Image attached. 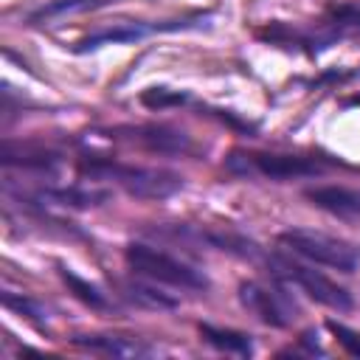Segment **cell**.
<instances>
[{"instance_id":"obj_11","label":"cell","mask_w":360,"mask_h":360,"mask_svg":"<svg viewBox=\"0 0 360 360\" xmlns=\"http://www.w3.org/2000/svg\"><path fill=\"white\" fill-rule=\"evenodd\" d=\"M73 343L87 349V352H93V354H104V357H149L155 352L141 338L112 335V332H104V335H76Z\"/></svg>"},{"instance_id":"obj_5","label":"cell","mask_w":360,"mask_h":360,"mask_svg":"<svg viewBox=\"0 0 360 360\" xmlns=\"http://www.w3.org/2000/svg\"><path fill=\"white\" fill-rule=\"evenodd\" d=\"M228 172L242 177H270V180H295V177H318L332 163L307 155H278V152H231L225 160Z\"/></svg>"},{"instance_id":"obj_18","label":"cell","mask_w":360,"mask_h":360,"mask_svg":"<svg viewBox=\"0 0 360 360\" xmlns=\"http://www.w3.org/2000/svg\"><path fill=\"white\" fill-rule=\"evenodd\" d=\"M186 96L183 93H169L166 87H149L143 96H141V101L146 104V107H169V104H180Z\"/></svg>"},{"instance_id":"obj_8","label":"cell","mask_w":360,"mask_h":360,"mask_svg":"<svg viewBox=\"0 0 360 360\" xmlns=\"http://www.w3.org/2000/svg\"><path fill=\"white\" fill-rule=\"evenodd\" d=\"M177 28H186V20L152 22V25H143V22H121L115 28H101V31H93L90 37L79 39L76 42V53H84V51H93V48H101V45H112V42H132V39H141V37L155 34V31H177Z\"/></svg>"},{"instance_id":"obj_4","label":"cell","mask_w":360,"mask_h":360,"mask_svg":"<svg viewBox=\"0 0 360 360\" xmlns=\"http://www.w3.org/2000/svg\"><path fill=\"white\" fill-rule=\"evenodd\" d=\"M262 262H264V267L273 278L298 287L307 298H312L321 307H329L335 312H349L354 307L352 292L346 287H340L338 281H332L329 276H323L321 270H315L309 264H301V262H295L290 256H281V253H264Z\"/></svg>"},{"instance_id":"obj_2","label":"cell","mask_w":360,"mask_h":360,"mask_svg":"<svg viewBox=\"0 0 360 360\" xmlns=\"http://www.w3.org/2000/svg\"><path fill=\"white\" fill-rule=\"evenodd\" d=\"M124 262L135 276L152 278L158 284L194 290V292H205L211 284L208 276L197 264H188V262H183L155 245H146V242H129L124 248Z\"/></svg>"},{"instance_id":"obj_9","label":"cell","mask_w":360,"mask_h":360,"mask_svg":"<svg viewBox=\"0 0 360 360\" xmlns=\"http://www.w3.org/2000/svg\"><path fill=\"white\" fill-rule=\"evenodd\" d=\"M304 197L338 217V219H346V222H360V188H349V186H315V188H307Z\"/></svg>"},{"instance_id":"obj_16","label":"cell","mask_w":360,"mask_h":360,"mask_svg":"<svg viewBox=\"0 0 360 360\" xmlns=\"http://www.w3.org/2000/svg\"><path fill=\"white\" fill-rule=\"evenodd\" d=\"M3 304H6L11 312H17L20 318H25L31 326L45 329V323H48V312H45V307H42L39 301L28 298L25 292H11V290H3Z\"/></svg>"},{"instance_id":"obj_7","label":"cell","mask_w":360,"mask_h":360,"mask_svg":"<svg viewBox=\"0 0 360 360\" xmlns=\"http://www.w3.org/2000/svg\"><path fill=\"white\" fill-rule=\"evenodd\" d=\"M22 202L31 205H56V208H73L84 211L93 205H101L110 200V191L104 188H87V186H37L34 191L20 194Z\"/></svg>"},{"instance_id":"obj_15","label":"cell","mask_w":360,"mask_h":360,"mask_svg":"<svg viewBox=\"0 0 360 360\" xmlns=\"http://www.w3.org/2000/svg\"><path fill=\"white\" fill-rule=\"evenodd\" d=\"M110 3H115V0H48L31 14V22L68 17V14H79V11H93V8H101V6H110Z\"/></svg>"},{"instance_id":"obj_6","label":"cell","mask_w":360,"mask_h":360,"mask_svg":"<svg viewBox=\"0 0 360 360\" xmlns=\"http://www.w3.org/2000/svg\"><path fill=\"white\" fill-rule=\"evenodd\" d=\"M236 295H239V304L248 312H253L262 323H267L273 329H287L298 318V304L290 298L284 281H278V284H262V281H253L250 278V281H242L236 287Z\"/></svg>"},{"instance_id":"obj_14","label":"cell","mask_w":360,"mask_h":360,"mask_svg":"<svg viewBox=\"0 0 360 360\" xmlns=\"http://www.w3.org/2000/svg\"><path fill=\"white\" fill-rule=\"evenodd\" d=\"M59 276H62V281L68 284V290L73 292V298H79L82 304H87L90 309H98V312L110 309V298H107L96 284H90L87 278L76 276L70 267H62V264H59Z\"/></svg>"},{"instance_id":"obj_12","label":"cell","mask_w":360,"mask_h":360,"mask_svg":"<svg viewBox=\"0 0 360 360\" xmlns=\"http://www.w3.org/2000/svg\"><path fill=\"white\" fill-rule=\"evenodd\" d=\"M121 295H124L132 307H138V309H158V312H163V309H174V307L180 304L174 295L163 292V290L158 287V281H152V278H146V281L124 278V281H121Z\"/></svg>"},{"instance_id":"obj_3","label":"cell","mask_w":360,"mask_h":360,"mask_svg":"<svg viewBox=\"0 0 360 360\" xmlns=\"http://www.w3.org/2000/svg\"><path fill=\"white\" fill-rule=\"evenodd\" d=\"M276 239L281 248L309 264H323L338 273H354L360 267V245H354L352 239L315 228H287Z\"/></svg>"},{"instance_id":"obj_10","label":"cell","mask_w":360,"mask_h":360,"mask_svg":"<svg viewBox=\"0 0 360 360\" xmlns=\"http://www.w3.org/2000/svg\"><path fill=\"white\" fill-rule=\"evenodd\" d=\"M129 141L141 143L149 152L160 155H186L191 152V138L183 129L166 127V124H143V127H129Z\"/></svg>"},{"instance_id":"obj_1","label":"cell","mask_w":360,"mask_h":360,"mask_svg":"<svg viewBox=\"0 0 360 360\" xmlns=\"http://www.w3.org/2000/svg\"><path fill=\"white\" fill-rule=\"evenodd\" d=\"M76 169L87 180H101L124 188L129 197L138 200H166L183 188V177L172 169L158 166H138V163H118L112 158L84 155L76 160Z\"/></svg>"},{"instance_id":"obj_13","label":"cell","mask_w":360,"mask_h":360,"mask_svg":"<svg viewBox=\"0 0 360 360\" xmlns=\"http://www.w3.org/2000/svg\"><path fill=\"white\" fill-rule=\"evenodd\" d=\"M200 335L208 346L225 352V354H242L248 357L253 352V340L250 335L245 332H236V329H222V326H214V323H200Z\"/></svg>"},{"instance_id":"obj_17","label":"cell","mask_w":360,"mask_h":360,"mask_svg":"<svg viewBox=\"0 0 360 360\" xmlns=\"http://www.w3.org/2000/svg\"><path fill=\"white\" fill-rule=\"evenodd\" d=\"M326 326H329V332L335 335V340H338L352 357H360V332H354V329H349L346 323H338V321H329Z\"/></svg>"}]
</instances>
